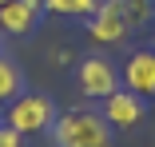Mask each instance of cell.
Returning <instances> with one entry per match:
<instances>
[{"label":"cell","mask_w":155,"mask_h":147,"mask_svg":"<svg viewBox=\"0 0 155 147\" xmlns=\"http://www.w3.org/2000/svg\"><path fill=\"white\" fill-rule=\"evenodd\" d=\"M52 139L56 147H111V123L91 107H76L56 115Z\"/></svg>","instance_id":"cell-1"},{"label":"cell","mask_w":155,"mask_h":147,"mask_svg":"<svg viewBox=\"0 0 155 147\" xmlns=\"http://www.w3.org/2000/svg\"><path fill=\"white\" fill-rule=\"evenodd\" d=\"M56 115H60V111H56L52 96H44V92H20V96H16V100L4 107V123L28 139V135L52 131Z\"/></svg>","instance_id":"cell-2"},{"label":"cell","mask_w":155,"mask_h":147,"mask_svg":"<svg viewBox=\"0 0 155 147\" xmlns=\"http://www.w3.org/2000/svg\"><path fill=\"white\" fill-rule=\"evenodd\" d=\"M127 32H131V24L123 16L119 0H100L96 16H87V40L91 44H123Z\"/></svg>","instance_id":"cell-3"},{"label":"cell","mask_w":155,"mask_h":147,"mask_svg":"<svg viewBox=\"0 0 155 147\" xmlns=\"http://www.w3.org/2000/svg\"><path fill=\"white\" fill-rule=\"evenodd\" d=\"M76 80H80V92L91 96V100H107L115 87L123 83L119 72H115V64L107 60V56H87V60L76 68Z\"/></svg>","instance_id":"cell-4"},{"label":"cell","mask_w":155,"mask_h":147,"mask_svg":"<svg viewBox=\"0 0 155 147\" xmlns=\"http://www.w3.org/2000/svg\"><path fill=\"white\" fill-rule=\"evenodd\" d=\"M123 87L135 92L139 100H155V48H139L127 56V64H123Z\"/></svg>","instance_id":"cell-5"},{"label":"cell","mask_w":155,"mask_h":147,"mask_svg":"<svg viewBox=\"0 0 155 147\" xmlns=\"http://www.w3.org/2000/svg\"><path fill=\"white\" fill-rule=\"evenodd\" d=\"M100 115L111 123V131H131L143 119V100L135 92H127V87H115V92L104 100V111Z\"/></svg>","instance_id":"cell-6"},{"label":"cell","mask_w":155,"mask_h":147,"mask_svg":"<svg viewBox=\"0 0 155 147\" xmlns=\"http://www.w3.org/2000/svg\"><path fill=\"white\" fill-rule=\"evenodd\" d=\"M44 16V0H8L0 8V36H32Z\"/></svg>","instance_id":"cell-7"},{"label":"cell","mask_w":155,"mask_h":147,"mask_svg":"<svg viewBox=\"0 0 155 147\" xmlns=\"http://www.w3.org/2000/svg\"><path fill=\"white\" fill-rule=\"evenodd\" d=\"M20 92H24V72H20V64L12 60V56L0 52V111H4Z\"/></svg>","instance_id":"cell-8"},{"label":"cell","mask_w":155,"mask_h":147,"mask_svg":"<svg viewBox=\"0 0 155 147\" xmlns=\"http://www.w3.org/2000/svg\"><path fill=\"white\" fill-rule=\"evenodd\" d=\"M100 0H44V12H56V16H96Z\"/></svg>","instance_id":"cell-9"},{"label":"cell","mask_w":155,"mask_h":147,"mask_svg":"<svg viewBox=\"0 0 155 147\" xmlns=\"http://www.w3.org/2000/svg\"><path fill=\"white\" fill-rule=\"evenodd\" d=\"M119 4H123V16H127L131 32L155 20V0H119Z\"/></svg>","instance_id":"cell-10"},{"label":"cell","mask_w":155,"mask_h":147,"mask_svg":"<svg viewBox=\"0 0 155 147\" xmlns=\"http://www.w3.org/2000/svg\"><path fill=\"white\" fill-rule=\"evenodd\" d=\"M0 147H24V135L12 131L8 123H0Z\"/></svg>","instance_id":"cell-11"},{"label":"cell","mask_w":155,"mask_h":147,"mask_svg":"<svg viewBox=\"0 0 155 147\" xmlns=\"http://www.w3.org/2000/svg\"><path fill=\"white\" fill-rule=\"evenodd\" d=\"M4 4H8V0H0V8H4Z\"/></svg>","instance_id":"cell-12"},{"label":"cell","mask_w":155,"mask_h":147,"mask_svg":"<svg viewBox=\"0 0 155 147\" xmlns=\"http://www.w3.org/2000/svg\"><path fill=\"white\" fill-rule=\"evenodd\" d=\"M0 123H4V111H0Z\"/></svg>","instance_id":"cell-13"}]
</instances>
